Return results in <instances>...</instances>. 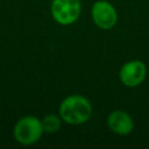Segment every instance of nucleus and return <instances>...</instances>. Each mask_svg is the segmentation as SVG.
Listing matches in <instances>:
<instances>
[{"mask_svg":"<svg viewBox=\"0 0 149 149\" xmlns=\"http://www.w3.org/2000/svg\"><path fill=\"white\" fill-rule=\"evenodd\" d=\"M41 122H42L43 132L45 134H55L61 129L63 120L59 116V114L57 115L54 113H49L41 119Z\"/></svg>","mask_w":149,"mask_h":149,"instance_id":"nucleus-7","label":"nucleus"},{"mask_svg":"<svg viewBox=\"0 0 149 149\" xmlns=\"http://www.w3.org/2000/svg\"><path fill=\"white\" fill-rule=\"evenodd\" d=\"M44 134L41 119L35 115H24L20 118L13 128V136L21 146H31L37 143Z\"/></svg>","mask_w":149,"mask_h":149,"instance_id":"nucleus-2","label":"nucleus"},{"mask_svg":"<svg viewBox=\"0 0 149 149\" xmlns=\"http://www.w3.org/2000/svg\"><path fill=\"white\" fill-rule=\"evenodd\" d=\"M146 76L147 66L140 59H132L126 62L119 71L120 81L127 87L140 86L144 81Z\"/></svg>","mask_w":149,"mask_h":149,"instance_id":"nucleus-5","label":"nucleus"},{"mask_svg":"<svg viewBox=\"0 0 149 149\" xmlns=\"http://www.w3.org/2000/svg\"><path fill=\"white\" fill-rule=\"evenodd\" d=\"M107 127L108 129L116 135L126 136L129 135L134 129L133 118L122 109H114L107 116Z\"/></svg>","mask_w":149,"mask_h":149,"instance_id":"nucleus-6","label":"nucleus"},{"mask_svg":"<svg viewBox=\"0 0 149 149\" xmlns=\"http://www.w3.org/2000/svg\"><path fill=\"white\" fill-rule=\"evenodd\" d=\"M50 13L55 22L61 26L74 23L81 13L80 0H52Z\"/></svg>","mask_w":149,"mask_h":149,"instance_id":"nucleus-3","label":"nucleus"},{"mask_svg":"<svg viewBox=\"0 0 149 149\" xmlns=\"http://www.w3.org/2000/svg\"><path fill=\"white\" fill-rule=\"evenodd\" d=\"M93 113L91 101L81 94H70L65 97L58 107V114L63 122L71 126H79L87 122Z\"/></svg>","mask_w":149,"mask_h":149,"instance_id":"nucleus-1","label":"nucleus"},{"mask_svg":"<svg viewBox=\"0 0 149 149\" xmlns=\"http://www.w3.org/2000/svg\"><path fill=\"white\" fill-rule=\"evenodd\" d=\"M91 19L99 29L109 30L118 22V12L109 1L98 0L91 7Z\"/></svg>","mask_w":149,"mask_h":149,"instance_id":"nucleus-4","label":"nucleus"}]
</instances>
